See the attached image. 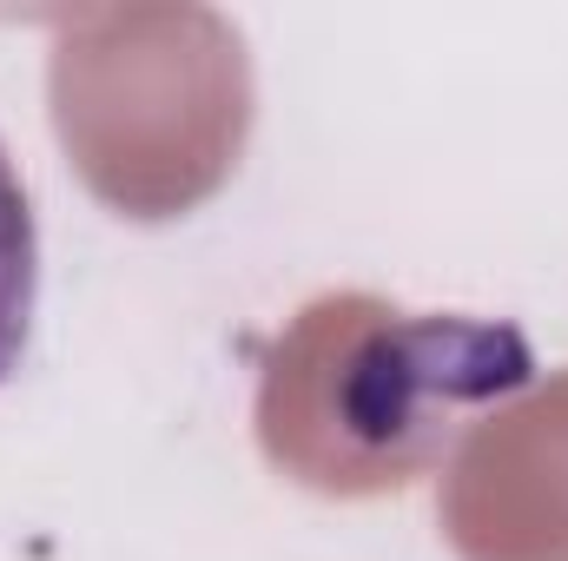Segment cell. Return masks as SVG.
I'll return each mask as SVG.
<instances>
[{"label": "cell", "mask_w": 568, "mask_h": 561, "mask_svg": "<svg viewBox=\"0 0 568 561\" xmlns=\"http://www.w3.org/2000/svg\"><path fill=\"white\" fill-rule=\"evenodd\" d=\"M33 297H40V232L27 185L0 145V384L20 370L27 330H33Z\"/></svg>", "instance_id": "cell-1"}]
</instances>
